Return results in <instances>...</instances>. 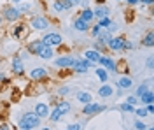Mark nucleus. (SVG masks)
Returning <instances> with one entry per match:
<instances>
[{
    "label": "nucleus",
    "mask_w": 154,
    "mask_h": 130,
    "mask_svg": "<svg viewBox=\"0 0 154 130\" xmlns=\"http://www.w3.org/2000/svg\"><path fill=\"white\" fill-rule=\"evenodd\" d=\"M38 125H40V118H38L35 113H25L21 116V120L18 121L19 130H33Z\"/></svg>",
    "instance_id": "nucleus-1"
},
{
    "label": "nucleus",
    "mask_w": 154,
    "mask_h": 130,
    "mask_svg": "<svg viewBox=\"0 0 154 130\" xmlns=\"http://www.w3.org/2000/svg\"><path fill=\"white\" fill-rule=\"evenodd\" d=\"M28 27L32 28V30H35V32H44V30H48L49 27H51V21H49V18L46 16V14H35V16L30 18Z\"/></svg>",
    "instance_id": "nucleus-2"
},
{
    "label": "nucleus",
    "mask_w": 154,
    "mask_h": 130,
    "mask_svg": "<svg viewBox=\"0 0 154 130\" xmlns=\"http://www.w3.org/2000/svg\"><path fill=\"white\" fill-rule=\"evenodd\" d=\"M21 12H19L18 5H7V7H4L2 9V18L4 21H9V23H16V21L21 20Z\"/></svg>",
    "instance_id": "nucleus-3"
},
{
    "label": "nucleus",
    "mask_w": 154,
    "mask_h": 130,
    "mask_svg": "<svg viewBox=\"0 0 154 130\" xmlns=\"http://www.w3.org/2000/svg\"><path fill=\"white\" fill-rule=\"evenodd\" d=\"M42 42L46 44V46H49V48H56V46H61V42H63V39H61V35L58 33V32H48L44 37H42Z\"/></svg>",
    "instance_id": "nucleus-4"
},
{
    "label": "nucleus",
    "mask_w": 154,
    "mask_h": 130,
    "mask_svg": "<svg viewBox=\"0 0 154 130\" xmlns=\"http://www.w3.org/2000/svg\"><path fill=\"white\" fill-rule=\"evenodd\" d=\"M93 65H95V63H91V62L86 60V58H74V63H72L70 69L74 70V72H77V74H84V72H88V69L93 67Z\"/></svg>",
    "instance_id": "nucleus-5"
},
{
    "label": "nucleus",
    "mask_w": 154,
    "mask_h": 130,
    "mask_svg": "<svg viewBox=\"0 0 154 130\" xmlns=\"http://www.w3.org/2000/svg\"><path fill=\"white\" fill-rule=\"evenodd\" d=\"M125 44H126V39L125 37H110L109 39V42H107V48L110 51H114V53H117V51H125Z\"/></svg>",
    "instance_id": "nucleus-6"
},
{
    "label": "nucleus",
    "mask_w": 154,
    "mask_h": 130,
    "mask_svg": "<svg viewBox=\"0 0 154 130\" xmlns=\"http://www.w3.org/2000/svg\"><path fill=\"white\" fill-rule=\"evenodd\" d=\"M107 107L103 104H96V102H88L84 104V107H82V114L84 116H93L96 113H102V111H105Z\"/></svg>",
    "instance_id": "nucleus-7"
},
{
    "label": "nucleus",
    "mask_w": 154,
    "mask_h": 130,
    "mask_svg": "<svg viewBox=\"0 0 154 130\" xmlns=\"http://www.w3.org/2000/svg\"><path fill=\"white\" fill-rule=\"evenodd\" d=\"M100 67H103L105 70H112V72H117V62L112 58V56H107V55H102V58L98 62Z\"/></svg>",
    "instance_id": "nucleus-8"
},
{
    "label": "nucleus",
    "mask_w": 154,
    "mask_h": 130,
    "mask_svg": "<svg viewBox=\"0 0 154 130\" xmlns=\"http://www.w3.org/2000/svg\"><path fill=\"white\" fill-rule=\"evenodd\" d=\"M28 25L26 23H21V21H16V25L12 27V35L16 37V39H25L26 37V32H28Z\"/></svg>",
    "instance_id": "nucleus-9"
},
{
    "label": "nucleus",
    "mask_w": 154,
    "mask_h": 130,
    "mask_svg": "<svg viewBox=\"0 0 154 130\" xmlns=\"http://www.w3.org/2000/svg\"><path fill=\"white\" fill-rule=\"evenodd\" d=\"M72 63H74V56H68V55H65V56H58L56 60L53 62V65L58 67V69H70Z\"/></svg>",
    "instance_id": "nucleus-10"
},
{
    "label": "nucleus",
    "mask_w": 154,
    "mask_h": 130,
    "mask_svg": "<svg viewBox=\"0 0 154 130\" xmlns=\"http://www.w3.org/2000/svg\"><path fill=\"white\" fill-rule=\"evenodd\" d=\"M30 79L33 81H38V79H44V78H48V69L46 67H35V69L30 70Z\"/></svg>",
    "instance_id": "nucleus-11"
},
{
    "label": "nucleus",
    "mask_w": 154,
    "mask_h": 130,
    "mask_svg": "<svg viewBox=\"0 0 154 130\" xmlns=\"http://www.w3.org/2000/svg\"><path fill=\"white\" fill-rule=\"evenodd\" d=\"M74 5L70 4V2H67V0H53V11L54 12H61V11H68L72 9Z\"/></svg>",
    "instance_id": "nucleus-12"
},
{
    "label": "nucleus",
    "mask_w": 154,
    "mask_h": 130,
    "mask_svg": "<svg viewBox=\"0 0 154 130\" xmlns=\"http://www.w3.org/2000/svg\"><path fill=\"white\" fill-rule=\"evenodd\" d=\"M11 65H12V72H14V74H18V76H21V74H23L25 67H23V60H21V56H19V55H16V56L12 58Z\"/></svg>",
    "instance_id": "nucleus-13"
},
{
    "label": "nucleus",
    "mask_w": 154,
    "mask_h": 130,
    "mask_svg": "<svg viewBox=\"0 0 154 130\" xmlns=\"http://www.w3.org/2000/svg\"><path fill=\"white\" fill-rule=\"evenodd\" d=\"M33 113L37 114V116L40 118V120H42V118H48L51 111H49V106H48V104L40 102V104H37V106H35V111H33Z\"/></svg>",
    "instance_id": "nucleus-14"
},
{
    "label": "nucleus",
    "mask_w": 154,
    "mask_h": 130,
    "mask_svg": "<svg viewBox=\"0 0 154 130\" xmlns=\"http://www.w3.org/2000/svg\"><path fill=\"white\" fill-rule=\"evenodd\" d=\"M44 46H46V44H44V42H42L40 39H37V40H32V42H30L28 46H26V51H28L30 55H37L38 51H40L42 48H44Z\"/></svg>",
    "instance_id": "nucleus-15"
},
{
    "label": "nucleus",
    "mask_w": 154,
    "mask_h": 130,
    "mask_svg": "<svg viewBox=\"0 0 154 130\" xmlns=\"http://www.w3.org/2000/svg\"><path fill=\"white\" fill-rule=\"evenodd\" d=\"M84 58L89 60L91 63H98L100 58H102V53H100V51H96V49H86V51H84Z\"/></svg>",
    "instance_id": "nucleus-16"
},
{
    "label": "nucleus",
    "mask_w": 154,
    "mask_h": 130,
    "mask_svg": "<svg viewBox=\"0 0 154 130\" xmlns=\"http://www.w3.org/2000/svg\"><path fill=\"white\" fill-rule=\"evenodd\" d=\"M98 95H100V99H109V97H112L114 95V88L110 86V84H102L100 88H98Z\"/></svg>",
    "instance_id": "nucleus-17"
},
{
    "label": "nucleus",
    "mask_w": 154,
    "mask_h": 130,
    "mask_svg": "<svg viewBox=\"0 0 154 130\" xmlns=\"http://www.w3.org/2000/svg\"><path fill=\"white\" fill-rule=\"evenodd\" d=\"M56 109H58V113L61 114V116H65V114H68L70 111H72V104L68 102V100H60L56 104Z\"/></svg>",
    "instance_id": "nucleus-18"
},
{
    "label": "nucleus",
    "mask_w": 154,
    "mask_h": 130,
    "mask_svg": "<svg viewBox=\"0 0 154 130\" xmlns=\"http://www.w3.org/2000/svg\"><path fill=\"white\" fill-rule=\"evenodd\" d=\"M37 56H38V58H42V60H51V58L54 56V48L44 46V48L37 53Z\"/></svg>",
    "instance_id": "nucleus-19"
},
{
    "label": "nucleus",
    "mask_w": 154,
    "mask_h": 130,
    "mask_svg": "<svg viewBox=\"0 0 154 130\" xmlns=\"http://www.w3.org/2000/svg\"><path fill=\"white\" fill-rule=\"evenodd\" d=\"M93 14H95V20H102V18L110 14V9L105 7V5H98L96 9H93Z\"/></svg>",
    "instance_id": "nucleus-20"
},
{
    "label": "nucleus",
    "mask_w": 154,
    "mask_h": 130,
    "mask_svg": "<svg viewBox=\"0 0 154 130\" xmlns=\"http://www.w3.org/2000/svg\"><path fill=\"white\" fill-rule=\"evenodd\" d=\"M138 102H140L142 106H149V104H152V102H154V93H152V90H147L144 95H140V97H138Z\"/></svg>",
    "instance_id": "nucleus-21"
},
{
    "label": "nucleus",
    "mask_w": 154,
    "mask_h": 130,
    "mask_svg": "<svg viewBox=\"0 0 154 130\" xmlns=\"http://www.w3.org/2000/svg\"><path fill=\"white\" fill-rule=\"evenodd\" d=\"M133 86V81H131V78H128V76H123L121 79L117 81V88L119 90H130Z\"/></svg>",
    "instance_id": "nucleus-22"
},
{
    "label": "nucleus",
    "mask_w": 154,
    "mask_h": 130,
    "mask_svg": "<svg viewBox=\"0 0 154 130\" xmlns=\"http://www.w3.org/2000/svg\"><path fill=\"white\" fill-rule=\"evenodd\" d=\"M112 37V33L107 30V28H102V32L96 35V42H100V44H105L107 46V42H109V39Z\"/></svg>",
    "instance_id": "nucleus-23"
},
{
    "label": "nucleus",
    "mask_w": 154,
    "mask_h": 130,
    "mask_svg": "<svg viewBox=\"0 0 154 130\" xmlns=\"http://www.w3.org/2000/svg\"><path fill=\"white\" fill-rule=\"evenodd\" d=\"M74 28H75L77 32H88L89 30V23L84 20H81V18H77L75 21H74Z\"/></svg>",
    "instance_id": "nucleus-24"
},
{
    "label": "nucleus",
    "mask_w": 154,
    "mask_h": 130,
    "mask_svg": "<svg viewBox=\"0 0 154 130\" xmlns=\"http://www.w3.org/2000/svg\"><path fill=\"white\" fill-rule=\"evenodd\" d=\"M81 20L88 21V23H91V21L95 20V14H93V9H89V7H86V9L81 11V16H79Z\"/></svg>",
    "instance_id": "nucleus-25"
},
{
    "label": "nucleus",
    "mask_w": 154,
    "mask_h": 130,
    "mask_svg": "<svg viewBox=\"0 0 154 130\" xmlns=\"http://www.w3.org/2000/svg\"><path fill=\"white\" fill-rule=\"evenodd\" d=\"M77 100L81 104H88V102H93V97L89 91H77Z\"/></svg>",
    "instance_id": "nucleus-26"
},
{
    "label": "nucleus",
    "mask_w": 154,
    "mask_h": 130,
    "mask_svg": "<svg viewBox=\"0 0 154 130\" xmlns=\"http://www.w3.org/2000/svg\"><path fill=\"white\" fill-rule=\"evenodd\" d=\"M142 46H145V48H152L154 46V33L152 32H147L145 33V37L142 39Z\"/></svg>",
    "instance_id": "nucleus-27"
},
{
    "label": "nucleus",
    "mask_w": 154,
    "mask_h": 130,
    "mask_svg": "<svg viewBox=\"0 0 154 130\" xmlns=\"http://www.w3.org/2000/svg\"><path fill=\"white\" fill-rule=\"evenodd\" d=\"M95 74H96V78L102 81V83H107V79H109V72H107L103 67H98V69L95 70Z\"/></svg>",
    "instance_id": "nucleus-28"
},
{
    "label": "nucleus",
    "mask_w": 154,
    "mask_h": 130,
    "mask_svg": "<svg viewBox=\"0 0 154 130\" xmlns=\"http://www.w3.org/2000/svg\"><path fill=\"white\" fill-rule=\"evenodd\" d=\"M48 118H49L51 121H60V120H61V114H60V113H58V109L54 107V109H53L51 113H49V116H48Z\"/></svg>",
    "instance_id": "nucleus-29"
},
{
    "label": "nucleus",
    "mask_w": 154,
    "mask_h": 130,
    "mask_svg": "<svg viewBox=\"0 0 154 130\" xmlns=\"http://www.w3.org/2000/svg\"><path fill=\"white\" fill-rule=\"evenodd\" d=\"M119 109L123 111V113H133V111H135V106L128 104V102H123V104L119 106Z\"/></svg>",
    "instance_id": "nucleus-30"
},
{
    "label": "nucleus",
    "mask_w": 154,
    "mask_h": 130,
    "mask_svg": "<svg viewBox=\"0 0 154 130\" xmlns=\"http://www.w3.org/2000/svg\"><path fill=\"white\" fill-rule=\"evenodd\" d=\"M147 90H151V88H149V84H140V86L137 88V95H135V97H140V95H144Z\"/></svg>",
    "instance_id": "nucleus-31"
},
{
    "label": "nucleus",
    "mask_w": 154,
    "mask_h": 130,
    "mask_svg": "<svg viewBox=\"0 0 154 130\" xmlns=\"http://www.w3.org/2000/svg\"><path fill=\"white\" fill-rule=\"evenodd\" d=\"M133 113H135V114H137V116H138V118H145V116L149 114V113H147V109H145V107H138V109H135Z\"/></svg>",
    "instance_id": "nucleus-32"
},
{
    "label": "nucleus",
    "mask_w": 154,
    "mask_h": 130,
    "mask_svg": "<svg viewBox=\"0 0 154 130\" xmlns=\"http://www.w3.org/2000/svg\"><path fill=\"white\" fill-rule=\"evenodd\" d=\"M110 18H109V16H105V18H102V20H98V25H100V27H102V28H107V27H109V25H110Z\"/></svg>",
    "instance_id": "nucleus-33"
},
{
    "label": "nucleus",
    "mask_w": 154,
    "mask_h": 130,
    "mask_svg": "<svg viewBox=\"0 0 154 130\" xmlns=\"http://www.w3.org/2000/svg\"><path fill=\"white\" fill-rule=\"evenodd\" d=\"M89 28H91V35H93V37H95L96 39V35H98V33H100V32H102V27H100V25H98V23H96L95 27H89Z\"/></svg>",
    "instance_id": "nucleus-34"
},
{
    "label": "nucleus",
    "mask_w": 154,
    "mask_h": 130,
    "mask_svg": "<svg viewBox=\"0 0 154 130\" xmlns=\"http://www.w3.org/2000/svg\"><path fill=\"white\" fill-rule=\"evenodd\" d=\"M107 30L110 32V33H114V32H117V30H119V25H117L116 21H110V25L107 27Z\"/></svg>",
    "instance_id": "nucleus-35"
},
{
    "label": "nucleus",
    "mask_w": 154,
    "mask_h": 130,
    "mask_svg": "<svg viewBox=\"0 0 154 130\" xmlns=\"http://www.w3.org/2000/svg\"><path fill=\"white\" fill-rule=\"evenodd\" d=\"M68 91H70V88H68V86H61V88H58V95H60V97H65Z\"/></svg>",
    "instance_id": "nucleus-36"
},
{
    "label": "nucleus",
    "mask_w": 154,
    "mask_h": 130,
    "mask_svg": "<svg viewBox=\"0 0 154 130\" xmlns=\"http://www.w3.org/2000/svg\"><path fill=\"white\" fill-rule=\"evenodd\" d=\"M126 102H128V104H131V106H137V104H138V97H135V95H130V97L126 99Z\"/></svg>",
    "instance_id": "nucleus-37"
},
{
    "label": "nucleus",
    "mask_w": 154,
    "mask_h": 130,
    "mask_svg": "<svg viewBox=\"0 0 154 130\" xmlns=\"http://www.w3.org/2000/svg\"><path fill=\"white\" fill-rule=\"evenodd\" d=\"M81 128H82V125H81V123H72V125H68L65 130H81Z\"/></svg>",
    "instance_id": "nucleus-38"
},
{
    "label": "nucleus",
    "mask_w": 154,
    "mask_h": 130,
    "mask_svg": "<svg viewBox=\"0 0 154 130\" xmlns=\"http://www.w3.org/2000/svg\"><path fill=\"white\" fill-rule=\"evenodd\" d=\"M135 128H137V130H145V128H147V125H145L144 121H140V120H138L137 123H135Z\"/></svg>",
    "instance_id": "nucleus-39"
},
{
    "label": "nucleus",
    "mask_w": 154,
    "mask_h": 130,
    "mask_svg": "<svg viewBox=\"0 0 154 130\" xmlns=\"http://www.w3.org/2000/svg\"><path fill=\"white\" fill-rule=\"evenodd\" d=\"M105 44H100V42H95V48H93V49H96V51H100V53H102V51H105ZM102 55H103V53H102Z\"/></svg>",
    "instance_id": "nucleus-40"
},
{
    "label": "nucleus",
    "mask_w": 154,
    "mask_h": 130,
    "mask_svg": "<svg viewBox=\"0 0 154 130\" xmlns=\"http://www.w3.org/2000/svg\"><path fill=\"white\" fill-rule=\"evenodd\" d=\"M145 65H147V69H149V70H152V56H149V58H147Z\"/></svg>",
    "instance_id": "nucleus-41"
},
{
    "label": "nucleus",
    "mask_w": 154,
    "mask_h": 130,
    "mask_svg": "<svg viewBox=\"0 0 154 130\" xmlns=\"http://www.w3.org/2000/svg\"><path fill=\"white\" fill-rule=\"evenodd\" d=\"M0 81H4V83H9V79L5 78V74H4V72H0Z\"/></svg>",
    "instance_id": "nucleus-42"
},
{
    "label": "nucleus",
    "mask_w": 154,
    "mask_h": 130,
    "mask_svg": "<svg viewBox=\"0 0 154 130\" xmlns=\"http://www.w3.org/2000/svg\"><path fill=\"white\" fill-rule=\"evenodd\" d=\"M140 4H147V5H152V2L154 0H138Z\"/></svg>",
    "instance_id": "nucleus-43"
},
{
    "label": "nucleus",
    "mask_w": 154,
    "mask_h": 130,
    "mask_svg": "<svg viewBox=\"0 0 154 130\" xmlns=\"http://www.w3.org/2000/svg\"><path fill=\"white\" fill-rule=\"evenodd\" d=\"M128 2V5H137L138 4V0H126Z\"/></svg>",
    "instance_id": "nucleus-44"
},
{
    "label": "nucleus",
    "mask_w": 154,
    "mask_h": 130,
    "mask_svg": "<svg viewBox=\"0 0 154 130\" xmlns=\"http://www.w3.org/2000/svg\"><path fill=\"white\" fill-rule=\"evenodd\" d=\"M67 2H70V4L75 7V5H79V2H81V0H67Z\"/></svg>",
    "instance_id": "nucleus-45"
},
{
    "label": "nucleus",
    "mask_w": 154,
    "mask_h": 130,
    "mask_svg": "<svg viewBox=\"0 0 154 130\" xmlns=\"http://www.w3.org/2000/svg\"><path fill=\"white\" fill-rule=\"evenodd\" d=\"M0 130H11V128H9V125L4 123V125H0Z\"/></svg>",
    "instance_id": "nucleus-46"
},
{
    "label": "nucleus",
    "mask_w": 154,
    "mask_h": 130,
    "mask_svg": "<svg viewBox=\"0 0 154 130\" xmlns=\"http://www.w3.org/2000/svg\"><path fill=\"white\" fill-rule=\"evenodd\" d=\"M12 2V5H18V4H21V2H25V0H11Z\"/></svg>",
    "instance_id": "nucleus-47"
},
{
    "label": "nucleus",
    "mask_w": 154,
    "mask_h": 130,
    "mask_svg": "<svg viewBox=\"0 0 154 130\" xmlns=\"http://www.w3.org/2000/svg\"><path fill=\"white\" fill-rule=\"evenodd\" d=\"M2 21H4V18H2V12H0V25H2Z\"/></svg>",
    "instance_id": "nucleus-48"
},
{
    "label": "nucleus",
    "mask_w": 154,
    "mask_h": 130,
    "mask_svg": "<svg viewBox=\"0 0 154 130\" xmlns=\"http://www.w3.org/2000/svg\"><path fill=\"white\" fill-rule=\"evenodd\" d=\"M40 130H51V128H48V127H44V128H40Z\"/></svg>",
    "instance_id": "nucleus-49"
},
{
    "label": "nucleus",
    "mask_w": 154,
    "mask_h": 130,
    "mask_svg": "<svg viewBox=\"0 0 154 130\" xmlns=\"http://www.w3.org/2000/svg\"><path fill=\"white\" fill-rule=\"evenodd\" d=\"M116 2H126V0H116Z\"/></svg>",
    "instance_id": "nucleus-50"
},
{
    "label": "nucleus",
    "mask_w": 154,
    "mask_h": 130,
    "mask_svg": "<svg viewBox=\"0 0 154 130\" xmlns=\"http://www.w3.org/2000/svg\"><path fill=\"white\" fill-rule=\"evenodd\" d=\"M145 130H152V128H151V127H147V128H145Z\"/></svg>",
    "instance_id": "nucleus-51"
}]
</instances>
